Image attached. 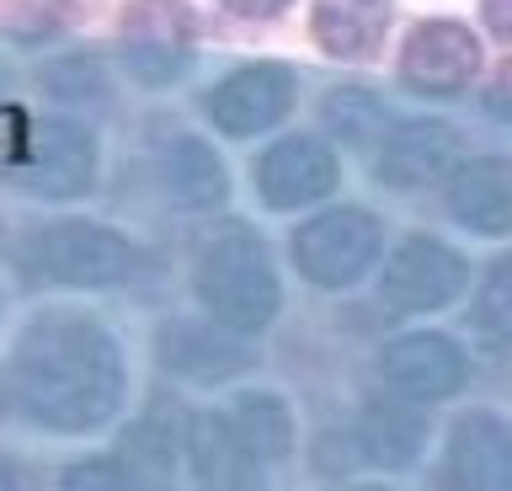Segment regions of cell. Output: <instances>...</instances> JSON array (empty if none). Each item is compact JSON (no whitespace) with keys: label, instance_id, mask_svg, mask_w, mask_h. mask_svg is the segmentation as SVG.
<instances>
[{"label":"cell","instance_id":"1","mask_svg":"<svg viewBox=\"0 0 512 491\" xmlns=\"http://www.w3.org/2000/svg\"><path fill=\"white\" fill-rule=\"evenodd\" d=\"M11 401L48 433H96L123 411V353L86 310H38L6 369Z\"/></svg>","mask_w":512,"mask_h":491},{"label":"cell","instance_id":"2","mask_svg":"<svg viewBox=\"0 0 512 491\" xmlns=\"http://www.w3.org/2000/svg\"><path fill=\"white\" fill-rule=\"evenodd\" d=\"M192 294L219 326L240 331V337L267 331L283 305V283L272 273L262 235L246 225H219L203 235L198 262H192Z\"/></svg>","mask_w":512,"mask_h":491},{"label":"cell","instance_id":"3","mask_svg":"<svg viewBox=\"0 0 512 491\" xmlns=\"http://www.w3.org/2000/svg\"><path fill=\"white\" fill-rule=\"evenodd\" d=\"M134 262V241L96 219H54L32 230L16 251V267L32 283H59V289H112L134 273Z\"/></svg>","mask_w":512,"mask_h":491},{"label":"cell","instance_id":"4","mask_svg":"<svg viewBox=\"0 0 512 491\" xmlns=\"http://www.w3.org/2000/svg\"><path fill=\"white\" fill-rule=\"evenodd\" d=\"M384 251V225L368 209H326L315 219H304L288 241V257L315 289H352Z\"/></svg>","mask_w":512,"mask_h":491},{"label":"cell","instance_id":"5","mask_svg":"<svg viewBox=\"0 0 512 491\" xmlns=\"http://www.w3.org/2000/svg\"><path fill=\"white\" fill-rule=\"evenodd\" d=\"M6 177L32 198H80L96 182V134L75 118H38L27 123V145L16 150Z\"/></svg>","mask_w":512,"mask_h":491},{"label":"cell","instance_id":"6","mask_svg":"<svg viewBox=\"0 0 512 491\" xmlns=\"http://www.w3.org/2000/svg\"><path fill=\"white\" fill-rule=\"evenodd\" d=\"M464 289H470V262L448 241H432V235L400 241L379 267V299L400 315L448 310Z\"/></svg>","mask_w":512,"mask_h":491},{"label":"cell","instance_id":"7","mask_svg":"<svg viewBox=\"0 0 512 491\" xmlns=\"http://www.w3.org/2000/svg\"><path fill=\"white\" fill-rule=\"evenodd\" d=\"M470 374H475L470 353L454 337H443V331H406V337H395L379 353V379L416 406L454 401L470 385Z\"/></svg>","mask_w":512,"mask_h":491},{"label":"cell","instance_id":"8","mask_svg":"<svg viewBox=\"0 0 512 491\" xmlns=\"http://www.w3.org/2000/svg\"><path fill=\"white\" fill-rule=\"evenodd\" d=\"M374 155V177L384 187H400V193H416V187L443 182L448 171L459 166L464 139L459 129H448L443 118H390V129L379 134Z\"/></svg>","mask_w":512,"mask_h":491},{"label":"cell","instance_id":"9","mask_svg":"<svg viewBox=\"0 0 512 491\" xmlns=\"http://www.w3.org/2000/svg\"><path fill=\"white\" fill-rule=\"evenodd\" d=\"M294 97H299V81L283 65H246L203 97V118L230 139H251V134L278 129Z\"/></svg>","mask_w":512,"mask_h":491},{"label":"cell","instance_id":"10","mask_svg":"<svg viewBox=\"0 0 512 491\" xmlns=\"http://www.w3.org/2000/svg\"><path fill=\"white\" fill-rule=\"evenodd\" d=\"M336 177H342V166L315 134H288L256 161V193L267 209H310L336 193Z\"/></svg>","mask_w":512,"mask_h":491},{"label":"cell","instance_id":"11","mask_svg":"<svg viewBox=\"0 0 512 491\" xmlns=\"http://www.w3.org/2000/svg\"><path fill=\"white\" fill-rule=\"evenodd\" d=\"M480 70V43L459 22H422L400 54V81L422 97H459Z\"/></svg>","mask_w":512,"mask_h":491},{"label":"cell","instance_id":"12","mask_svg":"<svg viewBox=\"0 0 512 491\" xmlns=\"http://www.w3.org/2000/svg\"><path fill=\"white\" fill-rule=\"evenodd\" d=\"M443 209L454 225L475 235H507L512 230V161H502V155L459 161L443 182Z\"/></svg>","mask_w":512,"mask_h":491},{"label":"cell","instance_id":"13","mask_svg":"<svg viewBox=\"0 0 512 491\" xmlns=\"http://www.w3.org/2000/svg\"><path fill=\"white\" fill-rule=\"evenodd\" d=\"M155 353L171 374L182 379H203V385H219V379H235L240 369H251V347L240 342V331L230 326H203V321H166L155 337Z\"/></svg>","mask_w":512,"mask_h":491},{"label":"cell","instance_id":"14","mask_svg":"<svg viewBox=\"0 0 512 491\" xmlns=\"http://www.w3.org/2000/svg\"><path fill=\"white\" fill-rule=\"evenodd\" d=\"M448 481L464 486H502L512 481V427L491 411H470L448 433Z\"/></svg>","mask_w":512,"mask_h":491},{"label":"cell","instance_id":"15","mask_svg":"<svg viewBox=\"0 0 512 491\" xmlns=\"http://www.w3.org/2000/svg\"><path fill=\"white\" fill-rule=\"evenodd\" d=\"M160 187L176 209H219L230 198V177H224L219 155L192 134H176L160 150Z\"/></svg>","mask_w":512,"mask_h":491},{"label":"cell","instance_id":"16","mask_svg":"<svg viewBox=\"0 0 512 491\" xmlns=\"http://www.w3.org/2000/svg\"><path fill=\"white\" fill-rule=\"evenodd\" d=\"M224 417H230L240 449L251 454V465H278V459L294 454V417H288V406L278 395L256 390V395H240L235 406H224Z\"/></svg>","mask_w":512,"mask_h":491},{"label":"cell","instance_id":"17","mask_svg":"<svg viewBox=\"0 0 512 491\" xmlns=\"http://www.w3.org/2000/svg\"><path fill=\"white\" fill-rule=\"evenodd\" d=\"M187 454H192V470H198V481H219V486H230V481H251L256 465H251V454L240 449V438H235V427L224 411H198L187 427Z\"/></svg>","mask_w":512,"mask_h":491},{"label":"cell","instance_id":"18","mask_svg":"<svg viewBox=\"0 0 512 491\" xmlns=\"http://www.w3.org/2000/svg\"><path fill=\"white\" fill-rule=\"evenodd\" d=\"M390 0H315V38L331 54H368L384 33Z\"/></svg>","mask_w":512,"mask_h":491},{"label":"cell","instance_id":"19","mask_svg":"<svg viewBox=\"0 0 512 491\" xmlns=\"http://www.w3.org/2000/svg\"><path fill=\"white\" fill-rule=\"evenodd\" d=\"M320 118H326V129L342 139L347 150H374L379 145V134L390 129V107H384L374 91H358V86H342V91H331L326 102H320Z\"/></svg>","mask_w":512,"mask_h":491},{"label":"cell","instance_id":"20","mask_svg":"<svg viewBox=\"0 0 512 491\" xmlns=\"http://www.w3.org/2000/svg\"><path fill=\"white\" fill-rule=\"evenodd\" d=\"M358 454L379 459V465H406L422 449V422L411 417L406 406H368L358 422Z\"/></svg>","mask_w":512,"mask_h":491},{"label":"cell","instance_id":"21","mask_svg":"<svg viewBox=\"0 0 512 491\" xmlns=\"http://www.w3.org/2000/svg\"><path fill=\"white\" fill-rule=\"evenodd\" d=\"M470 321L486 342L512 347V251H502V257L480 273L475 299H470Z\"/></svg>","mask_w":512,"mask_h":491},{"label":"cell","instance_id":"22","mask_svg":"<svg viewBox=\"0 0 512 491\" xmlns=\"http://www.w3.org/2000/svg\"><path fill=\"white\" fill-rule=\"evenodd\" d=\"M123 70L134 75L139 86H176L192 70V54L171 49V43H128V49H123Z\"/></svg>","mask_w":512,"mask_h":491},{"label":"cell","instance_id":"23","mask_svg":"<svg viewBox=\"0 0 512 491\" xmlns=\"http://www.w3.org/2000/svg\"><path fill=\"white\" fill-rule=\"evenodd\" d=\"M38 86L48 91V97L59 102H86V97H102V70L91 65V59H59V65H48L38 75Z\"/></svg>","mask_w":512,"mask_h":491},{"label":"cell","instance_id":"24","mask_svg":"<svg viewBox=\"0 0 512 491\" xmlns=\"http://www.w3.org/2000/svg\"><path fill=\"white\" fill-rule=\"evenodd\" d=\"M230 11H240V17H272V11H283L288 0H224Z\"/></svg>","mask_w":512,"mask_h":491}]
</instances>
